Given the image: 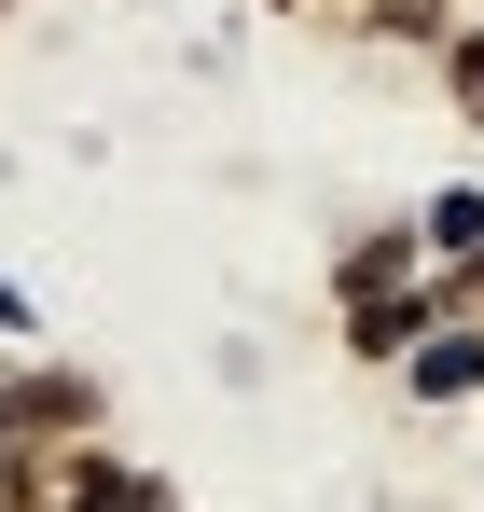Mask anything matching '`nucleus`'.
<instances>
[{
	"label": "nucleus",
	"mask_w": 484,
	"mask_h": 512,
	"mask_svg": "<svg viewBox=\"0 0 484 512\" xmlns=\"http://www.w3.org/2000/svg\"><path fill=\"white\" fill-rule=\"evenodd\" d=\"M0 443H97V374H0Z\"/></svg>",
	"instance_id": "nucleus-1"
},
{
	"label": "nucleus",
	"mask_w": 484,
	"mask_h": 512,
	"mask_svg": "<svg viewBox=\"0 0 484 512\" xmlns=\"http://www.w3.org/2000/svg\"><path fill=\"white\" fill-rule=\"evenodd\" d=\"M429 319H443V277H402V291H360L346 305V346L360 360H402V346H429Z\"/></svg>",
	"instance_id": "nucleus-2"
},
{
	"label": "nucleus",
	"mask_w": 484,
	"mask_h": 512,
	"mask_svg": "<svg viewBox=\"0 0 484 512\" xmlns=\"http://www.w3.org/2000/svg\"><path fill=\"white\" fill-rule=\"evenodd\" d=\"M56 512H180V499H166L153 471H111L97 443H70V457H56Z\"/></svg>",
	"instance_id": "nucleus-3"
},
{
	"label": "nucleus",
	"mask_w": 484,
	"mask_h": 512,
	"mask_svg": "<svg viewBox=\"0 0 484 512\" xmlns=\"http://www.w3.org/2000/svg\"><path fill=\"white\" fill-rule=\"evenodd\" d=\"M56 457L70 443H0V512H56Z\"/></svg>",
	"instance_id": "nucleus-4"
},
{
	"label": "nucleus",
	"mask_w": 484,
	"mask_h": 512,
	"mask_svg": "<svg viewBox=\"0 0 484 512\" xmlns=\"http://www.w3.org/2000/svg\"><path fill=\"white\" fill-rule=\"evenodd\" d=\"M402 277H429L415 236H360V250H346V305H360V291H402Z\"/></svg>",
	"instance_id": "nucleus-5"
},
{
	"label": "nucleus",
	"mask_w": 484,
	"mask_h": 512,
	"mask_svg": "<svg viewBox=\"0 0 484 512\" xmlns=\"http://www.w3.org/2000/svg\"><path fill=\"white\" fill-rule=\"evenodd\" d=\"M415 360V402H443V388H484V346L471 333H443V346H402Z\"/></svg>",
	"instance_id": "nucleus-6"
},
{
	"label": "nucleus",
	"mask_w": 484,
	"mask_h": 512,
	"mask_svg": "<svg viewBox=\"0 0 484 512\" xmlns=\"http://www.w3.org/2000/svg\"><path fill=\"white\" fill-rule=\"evenodd\" d=\"M443 97L471 111V139H484V28H443Z\"/></svg>",
	"instance_id": "nucleus-7"
}]
</instances>
